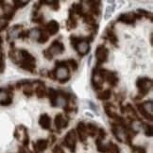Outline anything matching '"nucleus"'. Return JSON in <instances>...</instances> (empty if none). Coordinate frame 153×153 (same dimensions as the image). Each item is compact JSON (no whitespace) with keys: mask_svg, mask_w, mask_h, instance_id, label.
<instances>
[{"mask_svg":"<svg viewBox=\"0 0 153 153\" xmlns=\"http://www.w3.org/2000/svg\"><path fill=\"white\" fill-rule=\"evenodd\" d=\"M136 107H137L138 111H139V113L144 116V117H145L146 119L149 120V121H152V120H153V116H152V115H149L148 113H146V112L145 109H144L143 106H142V103H137V104H136Z\"/></svg>","mask_w":153,"mask_h":153,"instance_id":"25","label":"nucleus"},{"mask_svg":"<svg viewBox=\"0 0 153 153\" xmlns=\"http://www.w3.org/2000/svg\"><path fill=\"white\" fill-rule=\"evenodd\" d=\"M88 104H89L90 108H91V109H92L93 111H94V112H95V113H97V115H98V112H97V107L95 106V105L94 103H93L92 101H89V102H88Z\"/></svg>","mask_w":153,"mask_h":153,"instance_id":"50","label":"nucleus"},{"mask_svg":"<svg viewBox=\"0 0 153 153\" xmlns=\"http://www.w3.org/2000/svg\"><path fill=\"white\" fill-rule=\"evenodd\" d=\"M51 9H52L53 11H59L60 10V2L59 1H52V4L50 5Z\"/></svg>","mask_w":153,"mask_h":153,"instance_id":"47","label":"nucleus"},{"mask_svg":"<svg viewBox=\"0 0 153 153\" xmlns=\"http://www.w3.org/2000/svg\"><path fill=\"white\" fill-rule=\"evenodd\" d=\"M90 7V13L93 15L95 14V16H99L101 14V10H100V5L101 2L100 1H88L87 2Z\"/></svg>","mask_w":153,"mask_h":153,"instance_id":"11","label":"nucleus"},{"mask_svg":"<svg viewBox=\"0 0 153 153\" xmlns=\"http://www.w3.org/2000/svg\"><path fill=\"white\" fill-rule=\"evenodd\" d=\"M91 83H92V86H93V88H94L95 90H101L102 89V83L99 82V81H97L95 79H91Z\"/></svg>","mask_w":153,"mask_h":153,"instance_id":"40","label":"nucleus"},{"mask_svg":"<svg viewBox=\"0 0 153 153\" xmlns=\"http://www.w3.org/2000/svg\"><path fill=\"white\" fill-rule=\"evenodd\" d=\"M48 98L50 100V104L52 107H57L58 106V92H57V90H55L54 88H49L48 90Z\"/></svg>","mask_w":153,"mask_h":153,"instance_id":"16","label":"nucleus"},{"mask_svg":"<svg viewBox=\"0 0 153 153\" xmlns=\"http://www.w3.org/2000/svg\"><path fill=\"white\" fill-rule=\"evenodd\" d=\"M68 11H69V16H68L67 22H66V25H67L68 30H70V29H74L77 28V22L74 16V13H73V11H72V9H69Z\"/></svg>","mask_w":153,"mask_h":153,"instance_id":"18","label":"nucleus"},{"mask_svg":"<svg viewBox=\"0 0 153 153\" xmlns=\"http://www.w3.org/2000/svg\"><path fill=\"white\" fill-rule=\"evenodd\" d=\"M39 35H40V28H32L31 30H29V34L28 37L32 39V40H38Z\"/></svg>","mask_w":153,"mask_h":153,"instance_id":"34","label":"nucleus"},{"mask_svg":"<svg viewBox=\"0 0 153 153\" xmlns=\"http://www.w3.org/2000/svg\"><path fill=\"white\" fill-rule=\"evenodd\" d=\"M38 123L41 126V128H43L44 130H49L51 126V118L47 113H44V115L40 116Z\"/></svg>","mask_w":153,"mask_h":153,"instance_id":"13","label":"nucleus"},{"mask_svg":"<svg viewBox=\"0 0 153 153\" xmlns=\"http://www.w3.org/2000/svg\"><path fill=\"white\" fill-rule=\"evenodd\" d=\"M107 148H108V153H120V149L118 148V146L115 145L113 142L109 143V145L107 146Z\"/></svg>","mask_w":153,"mask_h":153,"instance_id":"33","label":"nucleus"},{"mask_svg":"<svg viewBox=\"0 0 153 153\" xmlns=\"http://www.w3.org/2000/svg\"><path fill=\"white\" fill-rule=\"evenodd\" d=\"M142 106H143L144 109H145V111L146 113H148L149 115H152V112H153V102H152V100L145 101L144 103H142Z\"/></svg>","mask_w":153,"mask_h":153,"instance_id":"31","label":"nucleus"},{"mask_svg":"<svg viewBox=\"0 0 153 153\" xmlns=\"http://www.w3.org/2000/svg\"><path fill=\"white\" fill-rule=\"evenodd\" d=\"M70 42H71V46L72 47L77 50V46H79V44L81 43V42H85V38L84 37H77V36H75V35H71L70 37Z\"/></svg>","mask_w":153,"mask_h":153,"instance_id":"21","label":"nucleus"},{"mask_svg":"<svg viewBox=\"0 0 153 153\" xmlns=\"http://www.w3.org/2000/svg\"><path fill=\"white\" fill-rule=\"evenodd\" d=\"M104 38L108 39V40H109L115 46H117L118 38H117V36L115 35V32H113V23L110 24V25L107 26L106 30H105Z\"/></svg>","mask_w":153,"mask_h":153,"instance_id":"6","label":"nucleus"},{"mask_svg":"<svg viewBox=\"0 0 153 153\" xmlns=\"http://www.w3.org/2000/svg\"><path fill=\"white\" fill-rule=\"evenodd\" d=\"M0 7L2 9H5V7H6V3L4 1H2V0H0Z\"/></svg>","mask_w":153,"mask_h":153,"instance_id":"53","label":"nucleus"},{"mask_svg":"<svg viewBox=\"0 0 153 153\" xmlns=\"http://www.w3.org/2000/svg\"><path fill=\"white\" fill-rule=\"evenodd\" d=\"M36 83L38 86L35 89V94L37 95L38 98H43L46 97V86H44V82L41 81V80H36Z\"/></svg>","mask_w":153,"mask_h":153,"instance_id":"14","label":"nucleus"},{"mask_svg":"<svg viewBox=\"0 0 153 153\" xmlns=\"http://www.w3.org/2000/svg\"><path fill=\"white\" fill-rule=\"evenodd\" d=\"M115 5H112V6H109V7H107L106 11H105V15H104V19L105 20H108L109 18H111L113 13L115 11Z\"/></svg>","mask_w":153,"mask_h":153,"instance_id":"35","label":"nucleus"},{"mask_svg":"<svg viewBox=\"0 0 153 153\" xmlns=\"http://www.w3.org/2000/svg\"><path fill=\"white\" fill-rule=\"evenodd\" d=\"M72 11H73V13H77V15L79 16H82L83 14H84V11H83V6L81 5V2L79 3V4H77V3H74L73 5H72Z\"/></svg>","mask_w":153,"mask_h":153,"instance_id":"24","label":"nucleus"},{"mask_svg":"<svg viewBox=\"0 0 153 153\" xmlns=\"http://www.w3.org/2000/svg\"><path fill=\"white\" fill-rule=\"evenodd\" d=\"M95 56L97 58V64H95V66H101V64H103L104 62L108 61L109 49L104 44H99L97 47V49H95Z\"/></svg>","mask_w":153,"mask_h":153,"instance_id":"2","label":"nucleus"},{"mask_svg":"<svg viewBox=\"0 0 153 153\" xmlns=\"http://www.w3.org/2000/svg\"><path fill=\"white\" fill-rule=\"evenodd\" d=\"M13 10L16 11L17 9L25 7L26 4H28V1H21V0H14L13 1Z\"/></svg>","mask_w":153,"mask_h":153,"instance_id":"36","label":"nucleus"},{"mask_svg":"<svg viewBox=\"0 0 153 153\" xmlns=\"http://www.w3.org/2000/svg\"><path fill=\"white\" fill-rule=\"evenodd\" d=\"M19 153H28L26 151V149L24 148H20V149H19Z\"/></svg>","mask_w":153,"mask_h":153,"instance_id":"54","label":"nucleus"},{"mask_svg":"<svg viewBox=\"0 0 153 153\" xmlns=\"http://www.w3.org/2000/svg\"><path fill=\"white\" fill-rule=\"evenodd\" d=\"M116 21H117V22H121L123 24H126V25L134 26L135 25L136 19L134 18L133 11H131V13H121L116 18Z\"/></svg>","mask_w":153,"mask_h":153,"instance_id":"5","label":"nucleus"},{"mask_svg":"<svg viewBox=\"0 0 153 153\" xmlns=\"http://www.w3.org/2000/svg\"><path fill=\"white\" fill-rule=\"evenodd\" d=\"M19 54L21 56V61H24V62H30V64H36L35 58L28 52V50L21 49L19 51Z\"/></svg>","mask_w":153,"mask_h":153,"instance_id":"15","label":"nucleus"},{"mask_svg":"<svg viewBox=\"0 0 153 153\" xmlns=\"http://www.w3.org/2000/svg\"><path fill=\"white\" fill-rule=\"evenodd\" d=\"M77 53H79V55L80 57H83V56L87 55V54L90 52L89 43H87V42H81V43L79 44V46H77Z\"/></svg>","mask_w":153,"mask_h":153,"instance_id":"19","label":"nucleus"},{"mask_svg":"<svg viewBox=\"0 0 153 153\" xmlns=\"http://www.w3.org/2000/svg\"><path fill=\"white\" fill-rule=\"evenodd\" d=\"M11 103H13V97H9L7 99H5L0 104H1L2 106H9V105H11Z\"/></svg>","mask_w":153,"mask_h":153,"instance_id":"48","label":"nucleus"},{"mask_svg":"<svg viewBox=\"0 0 153 153\" xmlns=\"http://www.w3.org/2000/svg\"><path fill=\"white\" fill-rule=\"evenodd\" d=\"M64 145L69 148L71 152L75 153L76 152V145H77V135H76V130H71L66 133L64 140Z\"/></svg>","mask_w":153,"mask_h":153,"instance_id":"3","label":"nucleus"},{"mask_svg":"<svg viewBox=\"0 0 153 153\" xmlns=\"http://www.w3.org/2000/svg\"><path fill=\"white\" fill-rule=\"evenodd\" d=\"M44 30L49 36L55 35L60 30V24L56 20H50L44 26Z\"/></svg>","mask_w":153,"mask_h":153,"instance_id":"8","label":"nucleus"},{"mask_svg":"<svg viewBox=\"0 0 153 153\" xmlns=\"http://www.w3.org/2000/svg\"><path fill=\"white\" fill-rule=\"evenodd\" d=\"M32 86H33V83H31V84H28L26 86H24V89H23V93L24 95H26V97H30L32 95H33V88H32Z\"/></svg>","mask_w":153,"mask_h":153,"instance_id":"32","label":"nucleus"},{"mask_svg":"<svg viewBox=\"0 0 153 153\" xmlns=\"http://www.w3.org/2000/svg\"><path fill=\"white\" fill-rule=\"evenodd\" d=\"M56 68V76L57 79H59L60 83H65L70 79V71H69L68 65H64V66L55 67Z\"/></svg>","mask_w":153,"mask_h":153,"instance_id":"4","label":"nucleus"},{"mask_svg":"<svg viewBox=\"0 0 153 153\" xmlns=\"http://www.w3.org/2000/svg\"><path fill=\"white\" fill-rule=\"evenodd\" d=\"M0 18H1V17H0Z\"/></svg>","mask_w":153,"mask_h":153,"instance_id":"56","label":"nucleus"},{"mask_svg":"<svg viewBox=\"0 0 153 153\" xmlns=\"http://www.w3.org/2000/svg\"><path fill=\"white\" fill-rule=\"evenodd\" d=\"M77 135H79V140L81 142H85L86 139H87V130H86V125L84 124L83 122H79L77 124Z\"/></svg>","mask_w":153,"mask_h":153,"instance_id":"10","label":"nucleus"},{"mask_svg":"<svg viewBox=\"0 0 153 153\" xmlns=\"http://www.w3.org/2000/svg\"><path fill=\"white\" fill-rule=\"evenodd\" d=\"M97 133H98V138H99L100 140H103L105 139V137H106V131L103 128H99L97 130Z\"/></svg>","mask_w":153,"mask_h":153,"instance_id":"42","label":"nucleus"},{"mask_svg":"<svg viewBox=\"0 0 153 153\" xmlns=\"http://www.w3.org/2000/svg\"><path fill=\"white\" fill-rule=\"evenodd\" d=\"M47 145H48V141L46 139H40L38 140L37 142L33 144V148L34 151L36 153H41L44 152L47 148Z\"/></svg>","mask_w":153,"mask_h":153,"instance_id":"12","label":"nucleus"},{"mask_svg":"<svg viewBox=\"0 0 153 153\" xmlns=\"http://www.w3.org/2000/svg\"><path fill=\"white\" fill-rule=\"evenodd\" d=\"M105 80H106V81L112 87H115L118 84V81H119L117 75H116L115 72H111V71L108 72V75H107L106 79Z\"/></svg>","mask_w":153,"mask_h":153,"instance_id":"17","label":"nucleus"},{"mask_svg":"<svg viewBox=\"0 0 153 153\" xmlns=\"http://www.w3.org/2000/svg\"><path fill=\"white\" fill-rule=\"evenodd\" d=\"M95 145H97V150L100 153H108L107 146L103 145V142H102V140H100L99 138H97V140H95Z\"/></svg>","mask_w":153,"mask_h":153,"instance_id":"29","label":"nucleus"},{"mask_svg":"<svg viewBox=\"0 0 153 153\" xmlns=\"http://www.w3.org/2000/svg\"><path fill=\"white\" fill-rule=\"evenodd\" d=\"M47 76L48 77H50L52 80H57V76H56V68H54L53 70H51L48 72V74H47Z\"/></svg>","mask_w":153,"mask_h":153,"instance_id":"45","label":"nucleus"},{"mask_svg":"<svg viewBox=\"0 0 153 153\" xmlns=\"http://www.w3.org/2000/svg\"><path fill=\"white\" fill-rule=\"evenodd\" d=\"M143 128H144V132H145L146 135L148 136V137H151L152 136V133H153L152 126L151 125H148V124H144Z\"/></svg>","mask_w":153,"mask_h":153,"instance_id":"39","label":"nucleus"},{"mask_svg":"<svg viewBox=\"0 0 153 153\" xmlns=\"http://www.w3.org/2000/svg\"><path fill=\"white\" fill-rule=\"evenodd\" d=\"M152 42H153V41H152V34H151V35H150V44H152Z\"/></svg>","mask_w":153,"mask_h":153,"instance_id":"55","label":"nucleus"},{"mask_svg":"<svg viewBox=\"0 0 153 153\" xmlns=\"http://www.w3.org/2000/svg\"><path fill=\"white\" fill-rule=\"evenodd\" d=\"M136 87L139 90V95L141 97H146L150 92L152 87V79L148 77H138L136 80Z\"/></svg>","mask_w":153,"mask_h":153,"instance_id":"1","label":"nucleus"},{"mask_svg":"<svg viewBox=\"0 0 153 153\" xmlns=\"http://www.w3.org/2000/svg\"><path fill=\"white\" fill-rule=\"evenodd\" d=\"M54 122H55V126L59 131L61 130L62 128H67V126H68V120H65L62 113H58V115H56L55 121Z\"/></svg>","mask_w":153,"mask_h":153,"instance_id":"9","label":"nucleus"},{"mask_svg":"<svg viewBox=\"0 0 153 153\" xmlns=\"http://www.w3.org/2000/svg\"><path fill=\"white\" fill-rule=\"evenodd\" d=\"M66 62H67L68 66H70L73 71H77V68H79V64H77V62L76 60L69 59V60H67V61H66Z\"/></svg>","mask_w":153,"mask_h":153,"instance_id":"38","label":"nucleus"},{"mask_svg":"<svg viewBox=\"0 0 153 153\" xmlns=\"http://www.w3.org/2000/svg\"><path fill=\"white\" fill-rule=\"evenodd\" d=\"M58 95L60 97L62 98V100H64L65 102H67L71 99V97H72V95L70 94V93H68L66 91H64V90H58Z\"/></svg>","mask_w":153,"mask_h":153,"instance_id":"28","label":"nucleus"},{"mask_svg":"<svg viewBox=\"0 0 153 153\" xmlns=\"http://www.w3.org/2000/svg\"><path fill=\"white\" fill-rule=\"evenodd\" d=\"M43 54H44V58H46V60H48V61H51V60L53 59V55L50 53V51L48 49H44L43 51Z\"/></svg>","mask_w":153,"mask_h":153,"instance_id":"44","label":"nucleus"},{"mask_svg":"<svg viewBox=\"0 0 153 153\" xmlns=\"http://www.w3.org/2000/svg\"><path fill=\"white\" fill-rule=\"evenodd\" d=\"M138 13H139L141 16H145L146 18H149L150 19V21H152V13H150V11H146V10H143V9H138L137 10Z\"/></svg>","mask_w":153,"mask_h":153,"instance_id":"37","label":"nucleus"},{"mask_svg":"<svg viewBox=\"0 0 153 153\" xmlns=\"http://www.w3.org/2000/svg\"><path fill=\"white\" fill-rule=\"evenodd\" d=\"M111 97H112V91H111V89H106V90H104V91H102L97 94L98 99L103 100V101L110 99Z\"/></svg>","mask_w":153,"mask_h":153,"instance_id":"23","label":"nucleus"},{"mask_svg":"<svg viewBox=\"0 0 153 153\" xmlns=\"http://www.w3.org/2000/svg\"><path fill=\"white\" fill-rule=\"evenodd\" d=\"M5 69V62L3 60V57H0V73H3Z\"/></svg>","mask_w":153,"mask_h":153,"instance_id":"49","label":"nucleus"},{"mask_svg":"<svg viewBox=\"0 0 153 153\" xmlns=\"http://www.w3.org/2000/svg\"><path fill=\"white\" fill-rule=\"evenodd\" d=\"M32 22H33V23H37V24H43L44 23V15H43V14H41V15H39L37 17L33 18Z\"/></svg>","mask_w":153,"mask_h":153,"instance_id":"46","label":"nucleus"},{"mask_svg":"<svg viewBox=\"0 0 153 153\" xmlns=\"http://www.w3.org/2000/svg\"><path fill=\"white\" fill-rule=\"evenodd\" d=\"M82 17H83V21H84V23L88 24L90 26L95 25V19L91 13H84V14L82 15Z\"/></svg>","mask_w":153,"mask_h":153,"instance_id":"26","label":"nucleus"},{"mask_svg":"<svg viewBox=\"0 0 153 153\" xmlns=\"http://www.w3.org/2000/svg\"><path fill=\"white\" fill-rule=\"evenodd\" d=\"M53 153H65V152L64 151V149L61 148V146H56L55 148H53Z\"/></svg>","mask_w":153,"mask_h":153,"instance_id":"51","label":"nucleus"},{"mask_svg":"<svg viewBox=\"0 0 153 153\" xmlns=\"http://www.w3.org/2000/svg\"><path fill=\"white\" fill-rule=\"evenodd\" d=\"M24 139H23V146H28V143H29V138H28V130L26 128L24 127Z\"/></svg>","mask_w":153,"mask_h":153,"instance_id":"41","label":"nucleus"},{"mask_svg":"<svg viewBox=\"0 0 153 153\" xmlns=\"http://www.w3.org/2000/svg\"><path fill=\"white\" fill-rule=\"evenodd\" d=\"M28 34H29V30H22L21 32L18 33V38L20 39H26V38H28Z\"/></svg>","mask_w":153,"mask_h":153,"instance_id":"43","label":"nucleus"},{"mask_svg":"<svg viewBox=\"0 0 153 153\" xmlns=\"http://www.w3.org/2000/svg\"><path fill=\"white\" fill-rule=\"evenodd\" d=\"M48 40H49V35L46 33V31L40 29V35H39V38L37 40L38 43L39 44H46Z\"/></svg>","mask_w":153,"mask_h":153,"instance_id":"27","label":"nucleus"},{"mask_svg":"<svg viewBox=\"0 0 153 153\" xmlns=\"http://www.w3.org/2000/svg\"><path fill=\"white\" fill-rule=\"evenodd\" d=\"M19 64H20V67L22 69H24V70L30 72V73H32V74L35 73L36 64H30V62H26L21 61V62H19Z\"/></svg>","mask_w":153,"mask_h":153,"instance_id":"20","label":"nucleus"},{"mask_svg":"<svg viewBox=\"0 0 153 153\" xmlns=\"http://www.w3.org/2000/svg\"><path fill=\"white\" fill-rule=\"evenodd\" d=\"M14 14H15V11L13 10V8H10V10L7 11H5V13L3 14V18H2V19H4L5 21L9 22V21H11L13 18Z\"/></svg>","mask_w":153,"mask_h":153,"instance_id":"30","label":"nucleus"},{"mask_svg":"<svg viewBox=\"0 0 153 153\" xmlns=\"http://www.w3.org/2000/svg\"><path fill=\"white\" fill-rule=\"evenodd\" d=\"M64 109L65 111V113H71V112H73V107H71V106H69L68 104H65L64 106Z\"/></svg>","mask_w":153,"mask_h":153,"instance_id":"52","label":"nucleus"},{"mask_svg":"<svg viewBox=\"0 0 153 153\" xmlns=\"http://www.w3.org/2000/svg\"><path fill=\"white\" fill-rule=\"evenodd\" d=\"M86 130H87V135L89 134L91 137H94L95 135V133H97L98 128L97 125L93 124V123H88V124H86Z\"/></svg>","mask_w":153,"mask_h":153,"instance_id":"22","label":"nucleus"},{"mask_svg":"<svg viewBox=\"0 0 153 153\" xmlns=\"http://www.w3.org/2000/svg\"><path fill=\"white\" fill-rule=\"evenodd\" d=\"M47 49H48L50 51V53L54 56V55H59V54L64 53L65 50V47H64V44H62V42L55 40V41H53V43L51 44V46Z\"/></svg>","mask_w":153,"mask_h":153,"instance_id":"7","label":"nucleus"}]
</instances>
